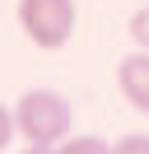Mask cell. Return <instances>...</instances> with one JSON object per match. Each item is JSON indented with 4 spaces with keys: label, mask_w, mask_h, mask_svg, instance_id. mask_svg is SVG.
Segmentation results:
<instances>
[{
    "label": "cell",
    "mask_w": 149,
    "mask_h": 154,
    "mask_svg": "<svg viewBox=\"0 0 149 154\" xmlns=\"http://www.w3.org/2000/svg\"><path fill=\"white\" fill-rule=\"evenodd\" d=\"M112 154H149V135H121L117 145H112Z\"/></svg>",
    "instance_id": "obj_7"
},
{
    "label": "cell",
    "mask_w": 149,
    "mask_h": 154,
    "mask_svg": "<svg viewBox=\"0 0 149 154\" xmlns=\"http://www.w3.org/2000/svg\"><path fill=\"white\" fill-rule=\"evenodd\" d=\"M126 33H130V42H135L140 51H149V5H140V10L126 19Z\"/></svg>",
    "instance_id": "obj_5"
},
{
    "label": "cell",
    "mask_w": 149,
    "mask_h": 154,
    "mask_svg": "<svg viewBox=\"0 0 149 154\" xmlns=\"http://www.w3.org/2000/svg\"><path fill=\"white\" fill-rule=\"evenodd\" d=\"M56 154H112V145L98 140V135H65L56 145Z\"/></svg>",
    "instance_id": "obj_4"
},
{
    "label": "cell",
    "mask_w": 149,
    "mask_h": 154,
    "mask_svg": "<svg viewBox=\"0 0 149 154\" xmlns=\"http://www.w3.org/2000/svg\"><path fill=\"white\" fill-rule=\"evenodd\" d=\"M14 19L37 51H61L70 47L74 28H79V5L74 0H19Z\"/></svg>",
    "instance_id": "obj_2"
},
{
    "label": "cell",
    "mask_w": 149,
    "mask_h": 154,
    "mask_svg": "<svg viewBox=\"0 0 149 154\" xmlns=\"http://www.w3.org/2000/svg\"><path fill=\"white\" fill-rule=\"evenodd\" d=\"M117 89L121 98H126L135 112L149 117V51H126V56L117 61Z\"/></svg>",
    "instance_id": "obj_3"
},
{
    "label": "cell",
    "mask_w": 149,
    "mask_h": 154,
    "mask_svg": "<svg viewBox=\"0 0 149 154\" xmlns=\"http://www.w3.org/2000/svg\"><path fill=\"white\" fill-rule=\"evenodd\" d=\"M14 126H19V140L23 145L56 149L65 135H74V107L56 89H28L14 103Z\"/></svg>",
    "instance_id": "obj_1"
},
{
    "label": "cell",
    "mask_w": 149,
    "mask_h": 154,
    "mask_svg": "<svg viewBox=\"0 0 149 154\" xmlns=\"http://www.w3.org/2000/svg\"><path fill=\"white\" fill-rule=\"evenodd\" d=\"M23 154H56V149H37V145H23Z\"/></svg>",
    "instance_id": "obj_8"
},
{
    "label": "cell",
    "mask_w": 149,
    "mask_h": 154,
    "mask_svg": "<svg viewBox=\"0 0 149 154\" xmlns=\"http://www.w3.org/2000/svg\"><path fill=\"white\" fill-rule=\"evenodd\" d=\"M14 135H19V126H14V112H9V107L0 103V154H9Z\"/></svg>",
    "instance_id": "obj_6"
}]
</instances>
